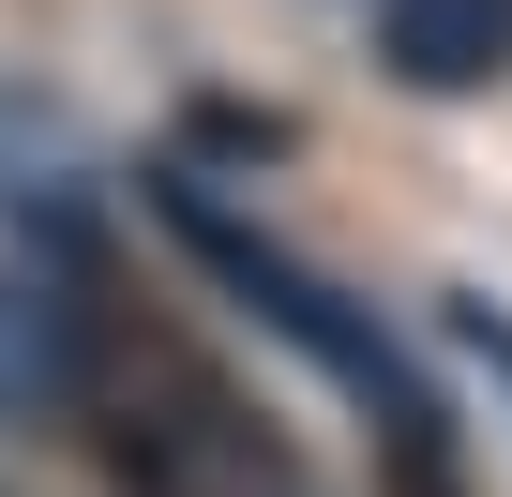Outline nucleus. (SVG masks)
<instances>
[{
	"instance_id": "nucleus-4",
	"label": "nucleus",
	"mask_w": 512,
	"mask_h": 497,
	"mask_svg": "<svg viewBox=\"0 0 512 497\" xmlns=\"http://www.w3.org/2000/svg\"><path fill=\"white\" fill-rule=\"evenodd\" d=\"M377 61L407 91H497L512 76V0H377Z\"/></svg>"
},
{
	"instance_id": "nucleus-3",
	"label": "nucleus",
	"mask_w": 512,
	"mask_h": 497,
	"mask_svg": "<svg viewBox=\"0 0 512 497\" xmlns=\"http://www.w3.org/2000/svg\"><path fill=\"white\" fill-rule=\"evenodd\" d=\"M91 392V317L46 272H0V422H46Z\"/></svg>"
},
{
	"instance_id": "nucleus-1",
	"label": "nucleus",
	"mask_w": 512,
	"mask_h": 497,
	"mask_svg": "<svg viewBox=\"0 0 512 497\" xmlns=\"http://www.w3.org/2000/svg\"><path fill=\"white\" fill-rule=\"evenodd\" d=\"M166 226H181V241H196V257H211V272H226V287H241L256 317H272V332H287L302 362H332L347 392H392V347H377V332H362V317H347V302H332V287H317L302 257H272V241H256V226H226L211 196H166Z\"/></svg>"
},
{
	"instance_id": "nucleus-2",
	"label": "nucleus",
	"mask_w": 512,
	"mask_h": 497,
	"mask_svg": "<svg viewBox=\"0 0 512 497\" xmlns=\"http://www.w3.org/2000/svg\"><path fill=\"white\" fill-rule=\"evenodd\" d=\"M121 482L136 497H302V467L256 437L211 377H166V422H121Z\"/></svg>"
}]
</instances>
